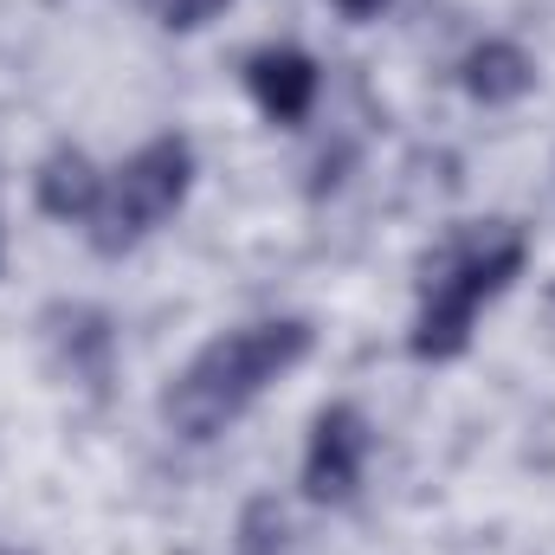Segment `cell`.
I'll use <instances>...</instances> for the list:
<instances>
[{
  "instance_id": "1",
  "label": "cell",
  "mask_w": 555,
  "mask_h": 555,
  "mask_svg": "<svg viewBox=\"0 0 555 555\" xmlns=\"http://www.w3.org/2000/svg\"><path fill=\"white\" fill-rule=\"evenodd\" d=\"M317 330L304 317H266V323H240L227 336H214L162 395V420L181 439H214L246 414L278 375H291L310 356Z\"/></svg>"
},
{
  "instance_id": "2",
  "label": "cell",
  "mask_w": 555,
  "mask_h": 555,
  "mask_svg": "<svg viewBox=\"0 0 555 555\" xmlns=\"http://www.w3.org/2000/svg\"><path fill=\"white\" fill-rule=\"evenodd\" d=\"M530 246L511 220H472L452 227L426 266H420V317H414V356L420 362H452L472 343L478 310L524 272Z\"/></svg>"
},
{
  "instance_id": "3",
  "label": "cell",
  "mask_w": 555,
  "mask_h": 555,
  "mask_svg": "<svg viewBox=\"0 0 555 555\" xmlns=\"http://www.w3.org/2000/svg\"><path fill=\"white\" fill-rule=\"evenodd\" d=\"M188 181H194V149H188V137L142 142L137 155L117 168V181L104 188L98 233H91L98 253H124V246H137L149 227H162L188 201Z\"/></svg>"
},
{
  "instance_id": "4",
  "label": "cell",
  "mask_w": 555,
  "mask_h": 555,
  "mask_svg": "<svg viewBox=\"0 0 555 555\" xmlns=\"http://www.w3.org/2000/svg\"><path fill=\"white\" fill-rule=\"evenodd\" d=\"M369 452H375V426H369L362 408H349V401L323 408L317 426H310V452H304V491L317 504H349L356 485H362Z\"/></svg>"
},
{
  "instance_id": "5",
  "label": "cell",
  "mask_w": 555,
  "mask_h": 555,
  "mask_svg": "<svg viewBox=\"0 0 555 555\" xmlns=\"http://www.w3.org/2000/svg\"><path fill=\"white\" fill-rule=\"evenodd\" d=\"M246 85H253V98H259V111H266L272 124H304L310 104H317L323 72H317V59L297 52V46H266V52H253Z\"/></svg>"
},
{
  "instance_id": "6",
  "label": "cell",
  "mask_w": 555,
  "mask_h": 555,
  "mask_svg": "<svg viewBox=\"0 0 555 555\" xmlns=\"http://www.w3.org/2000/svg\"><path fill=\"white\" fill-rule=\"evenodd\" d=\"M104 175L91 168V155L85 149H52L46 162H39V181H33V194H39V207L52 214V220H98V207H104Z\"/></svg>"
},
{
  "instance_id": "7",
  "label": "cell",
  "mask_w": 555,
  "mask_h": 555,
  "mask_svg": "<svg viewBox=\"0 0 555 555\" xmlns=\"http://www.w3.org/2000/svg\"><path fill=\"white\" fill-rule=\"evenodd\" d=\"M459 85H465L478 104H517V98L537 91V59H530L517 39H485V46L465 52Z\"/></svg>"
},
{
  "instance_id": "8",
  "label": "cell",
  "mask_w": 555,
  "mask_h": 555,
  "mask_svg": "<svg viewBox=\"0 0 555 555\" xmlns=\"http://www.w3.org/2000/svg\"><path fill=\"white\" fill-rule=\"evenodd\" d=\"M284 511H278V498H259V504H246V517H240V555H284Z\"/></svg>"
},
{
  "instance_id": "9",
  "label": "cell",
  "mask_w": 555,
  "mask_h": 555,
  "mask_svg": "<svg viewBox=\"0 0 555 555\" xmlns=\"http://www.w3.org/2000/svg\"><path fill=\"white\" fill-rule=\"evenodd\" d=\"M220 7H227V0H155V13H162L168 26H181V33H188V26H207Z\"/></svg>"
},
{
  "instance_id": "10",
  "label": "cell",
  "mask_w": 555,
  "mask_h": 555,
  "mask_svg": "<svg viewBox=\"0 0 555 555\" xmlns=\"http://www.w3.org/2000/svg\"><path fill=\"white\" fill-rule=\"evenodd\" d=\"M336 7H343V13H349V20H375V13H382V7H388V0H336Z\"/></svg>"
}]
</instances>
